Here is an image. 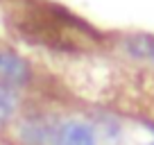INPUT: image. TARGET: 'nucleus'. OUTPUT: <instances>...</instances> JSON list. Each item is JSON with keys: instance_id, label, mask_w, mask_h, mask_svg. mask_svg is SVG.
<instances>
[{"instance_id": "0eeeda50", "label": "nucleus", "mask_w": 154, "mask_h": 145, "mask_svg": "<svg viewBox=\"0 0 154 145\" xmlns=\"http://www.w3.org/2000/svg\"><path fill=\"white\" fill-rule=\"evenodd\" d=\"M152 145H154V143H152Z\"/></svg>"}, {"instance_id": "f257e3e1", "label": "nucleus", "mask_w": 154, "mask_h": 145, "mask_svg": "<svg viewBox=\"0 0 154 145\" xmlns=\"http://www.w3.org/2000/svg\"><path fill=\"white\" fill-rule=\"evenodd\" d=\"M95 131L91 125L82 120H68L59 125L57 136H54V145H95Z\"/></svg>"}, {"instance_id": "423d86ee", "label": "nucleus", "mask_w": 154, "mask_h": 145, "mask_svg": "<svg viewBox=\"0 0 154 145\" xmlns=\"http://www.w3.org/2000/svg\"><path fill=\"white\" fill-rule=\"evenodd\" d=\"M152 131H154V127H152Z\"/></svg>"}, {"instance_id": "7ed1b4c3", "label": "nucleus", "mask_w": 154, "mask_h": 145, "mask_svg": "<svg viewBox=\"0 0 154 145\" xmlns=\"http://www.w3.org/2000/svg\"><path fill=\"white\" fill-rule=\"evenodd\" d=\"M57 125H52L50 120H43V118H36V120H27L20 129V138L27 145H45L50 140H54L57 136Z\"/></svg>"}, {"instance_id": "f03ea898", "label": "nucleus", "mask_w": 154, "mask_h": 145, "mask_svg": "<svg viewBox=\"0 0 154 145\" xmlns=\"http://www.w3.org/2000/svg\"><path fill=\"white\" fill-rule=\"evenodd\" d=\"M29 77V68L27 61L23 57L14 52H0V84H7V86H18V84L27 82Z\"/></svg>"}, {"instance_id": "20e7f679", "label": "nucleus", "mask_w": 154, "mask_h": 145, "mask_svg": "<svg viewBox=\"0 0 154 145\" xmlns=\"http://www.w3.org/2000/svg\"><path fill=\"white\" fill-rule=\"evenodd\" d=\"M16 104H18V97H16L14 88L7 84H0V125H5L14 116Z\"/></svg>"}, {"instance_id": "39448f33", "label": "nucleus", "mask_w": 154, "mask_h": 145, "mask_svg": "<svg viewBox=\"0 0 154 145\" xmlns=\"http://www.w3.org/2000/svg\"><path fill=\"white\" fill-rule=\"evenodd\" d=\"M152 59H154V48H152Z\"/></svg>"}]
</instances>
